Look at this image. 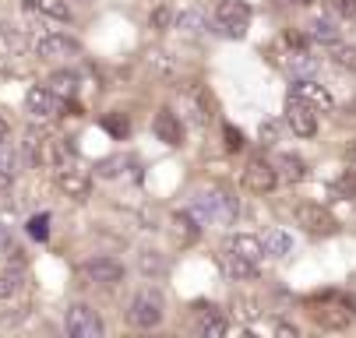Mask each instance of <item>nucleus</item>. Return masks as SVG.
<instances>
[{
	"label": "nucleus",
	"instance_id": "37",
	"mask_svg": "<svg viewBox=\"0 0 356 338\" xmlns=\"http://www.w3.org/2000/svg\"><path fill=\"white\" fill-rule=\"evenodd\" d=\"M339 15L346 22H356V0H339Z\"/></svg>",
	"mask_w": 356,
	"mask_h": 338
},
{
	"label": "nucleus",
	"instance_id": "19",
	"mask_svg": "<svg viewBox=\"0 0 356 338\" xmlns=\"http://www.w3.org/2000/svg\"><path fill=\"white\" fill-rule=\"evenodd\" d=\"M173 236L180 239V244H194V239L201 236V226L191 212H177L173 215Z\"/></svg>",
	"mask_w": 356,
	"mask_h": 338
},
{
	"label": "nucleus",
	"instance_id": "28",
	"mask_svg": "<svg viewBox=\"0 0 356 338\" xmlns=\"http://www.w3.org/2000/svg\"><path fill=\"white\" fill-rule=\"evenodd\" d=\"M39 11L49 15V18H57V22H67V18H71L67 0H39Z\"/></svg>",
	"mask_w": 356,
	"mask_h": 338
},
{
	"label": "nucleus",
	"instance_id": "41",
	"mask_svg": "<svg viewBox=\"0 0 356 338\" xmlns=\"http://www.w3.org/2000/svg\"><path fill=\"white\" fill-rule=\"evenodd\" d=\"M293 4H303V8H307V4H314V0H293Z\"/></svg>",
	"mask_w": 356,
	"mask_h": 338
},
{
	"label": "nucleus",
	"instance_id": "12",
	"mask_svg": "<svg viewBox=\"0 0 356 338\" xmlns=\"http://www.w3.org/2000/svg\"><path fill=\"white\" fill-rule=\"evenodd\" d=\"M85 278L95 282V285H117L124 278V264L113 261V257H95L85 264Z\"/></svg>",
	"mask_w": 356,
	"mask_h": 338
},
{
	"label": "nucleus",
	"instance_id": "29",
	"mask_svg": "<svg viewBox=\"0 0 356 338\" xmlns=\"http://www.w3.org/2000/svg\"><path fill=\"white\" fill-rule=\"evenodd\" d=\"M311 35H314L318 42H328V46H335V42H339V28H335L332 22H321V18L311 25Z\"/></svg>",
	"mask_w": 356,
	"mask_h": 338
},
{
	"label": "nucleus",
	"instance_id": "20",
	"mask_svg": "<svg viewBox=\"0 0 356 338\" xmlns=\"http://www.w3.org/2000/svg\"><path fill=\"white\" fill-rule=\"evenodd\" d=\"M261 244H265V254H272V257H286V254L293 251V236L282 233V229H268Z\"/></svg>",
	"mask_w": 356,
	"mask_h": 338
},
{
	"label": "nucleus",
	"instance_id": "34",
	"mask_svg": "<svg viewBox=\"0 0 356 338\" xmlns=\"http://www.w3.org/2000/svg\"><path fill=\"white\" fill-rule=\"evenodd\" d=\"M335 190H339L342 198H356V173H342L335 180Z\"/></svg>",
	"mask_w": 356,
	"mask_h": 338
},
{
	"label": "nucleus",
	"instance_id": "17",
	"mask_svg": "<svg viewBox=\"0 0 356 338\" xmlns=\"http://www.w3.org/2000/svg\"><path fill=\"white\" fill-rule=\"evenodd\" d=\"M275 173H279V180H286V183H300L303 176H307V162H303L300 155H293V152H286V155H279Z\"/></svg>",
	"mask_w": 356,
	"mask_h": 338
},
{
	"label": "nucleus",
	"instance_id": "1",
	"mask_svg": "<svg viewBox=\"0 0 356 338\" xmlns=\"http://www.w3.org/2000/svg\"><path fill=\"white\" fill-rule=\"evenodd\" d=\"M311 307H314V310H311V317H314L321 328H332V331L349 328V324H353V317H356L353 303H349V300H342V296H335V293H328V296L314 300Z\"/></svg>",
	"mask_w": 356,
	"mask_h": 338
},
{
	"label": "nucleus",
	"instance_id": "23",
	"mask_svg": "<svg viewBox=\"0 0 356 338\" xmlns=\"http://www.w3.org/2000/svg\"><path fill=\"white\" fill-rule=\"evenodd\" d=\"M177 25H180L184 32H191V35H205V32H209V18L201 15L197 8H191V11H180V15H177Z\"/></svg>",
	"mask_w": 356,
	"mask_h": 338
},
{
	"label": "nucleus",
	"instance_id": "8",
	"mask_svg": "<svg viewBox=\"0 0 356 338\" xmlns=\"http://www.w3.org/2000/svg\"><path fill=\"white\" fill-rule=\"evenodd\" d=\"M286 124H289L293 134H300V137H314V130H318V113H314L311 103H303V99H296V95H289V103H286Z\"/></svg>",
	"mask_w": 356,
	"mask_h": 338
},
{
	"label": "nucleus",
	"instance_id": "35",
	"mask_svg": "<svg viewBox=\"0 0 356 338\" xmlns=\"http://www.w3.org/2000/svg\"><path fill=\"white\" fill-rule=\"evenodd\" d=\"M222 137H226V149H229V152H240V149H243V134H240L236 127L226 124V127H222Z\"/></svg>",
	"mask_w": 356,
	"mask_h": 338
},
{
	"label": "nucleus",
	"instance_id": "3",
	"mask_svg": "<svg viewBox=\"0 0 356 338\" xmlns=\"http://www.w3.org/2000/svg\"><path fill=\"white\" fill-rule=\"evenodd\" d=\"M180 113L191 120V124H197V127H205L209 124V95H205V88H201L197 81H187L184 88H180Z\"/></svg>",
	"mask_w": 356,
	"mask_h": 338
},
{
	"label": "nucleus",
	"instance_id": "7",
	"mask_svg": "<svg viewBox=\"0 0 356 338\" xmlns=\"http://www.w3.org/2000/svg\"><path fill=\"white\" fill-rule=\"evenodd\" d=\"M127 317H131V324L141 328V331L159 328V321H163V300H159L156 293H141V296H134Z\"/></svg>",
	"mask_w": 356,
	"mask_h": 338
},
{
	"label": "nucleus",
	"instance_id": "5",
	"mask_svg": "<svg viewBox=\"0 0 356 338\" xmlns=\"http://www.w3.org/2000/svg\"><path fill=\"white\" fill-rule=\"evenodd\" d=\"M64 328H67L71 338H99V335H103V321H99V314L92 307H85V303L67 310Z\"/></svg>",
	"mask_w": 356,
	"mask_h": 338
},
{
	"label": "nucleus",
	"instance_id": "36",
	"mask_svg": "<svg viewBox=\"0 0 356 338\" xmlns=\"http://www.w3.org/2000/svg\"><path fill=\"white\" fill-rule=\"evenodd\" d=\"M148 22H152V28H166V25L173 22V11H170V8H156Z\"/></svg>",
	"mask_w": 356,
	"mask_h": 338
},
{
	"label": "nucleus",
	"instance_id": "18",
	"mask_svg": "<svg viewBox=\"0 0 356 338\" xmlns=\"http://www.w3.org/2000/svg\"><path fill=\"white\" fill-rule=\"evenodd\" d=\"M222 271L229 275V278H254L258 275V264L254 261H247V257H240V254H233V251H222Z\"/></svg>",
	"mask_w": 356,
	"mask_h": 338
},
{
	"label": "nucleus",
	"instance_id": "13",
	"mask_svg": "<svg viewBox=\"0 0 356 338\" xmlns=\"http://www.w3.org/2000/svg\"><path fill=\"white\" fill-rule=\"evenodd\" d=\"M293 95H296V99H303V103H311L314 110H332L328 88L318 85L314 78H296V81H293Z\"/></svg>",
	"mask_w": 356,
	"mask_h": 338
},
{
	"label": "nucleus",
	"instance_id": "39",
	"mask_svg": "<svg viewBox=\"0 0 356 338\" xmlns=\"http://www.w3.org/2000/svg\"><path fill=\"white\" fill-rule=\"evenodd\" d=\"M275 335H279V338H296L300 331H296L293 324H286V321H282V324H275Z\"/></svg>",
	"mask_w": 356,
	"mask_h": 338
},
{
	"label": "nucleus",
	"instance_id": "9",
	"mask_svg": "<svg viewBox=\"0 0 356 338\" xmlns=\"http://www.w3.org/2000/svg\"><path fill=\"white\" fill-rule=\"evenodd\" d=\"M296 222L307 229V233H314V236H332L339 229L335 215L328 208H321V205H300L296 208Z\"/></svg>",
	"mask_w": 356,
	"mask_h": 338
},
{
	"label": "nucleus",
	"instance_id": "26",
	"mask_svg": "<svg viewBox=\"0 0 356 338\" xmlns=\"http://www.w3.org/2000/svg\"><path fill=\"white\" fill-rule=\"evenodd\" d=\"M103 127H106L113 137H120V141L131 134V120H127L124 113H106V117H103Z\"/></svg>",
	"mask_w": 356,
	"mask_h": 338
},
{
	"label": "nucleus",
	"instance_id": "16",
	"mask_svg": "<svg viewBox=\"0 0 356 338\" xmlns=\"http://www.w3.org/2000/svg\"><path fill=\"white\" fill-rule=\"evenodd\" d=\"M226 251H233V254H240V257H247V261H254V264L265 257V244H261L258 236H229Z\"/></svg>",
	"mask_w": 356,
	"mask_h": 338
},
{
	"label": "nucleus",
	"instance_id": "22",
	"mask_svg": "<svg viewBox=\"0 0 356 338\" xmlns=\"http://www.w3.org/2000/svg\"><path fill=\"white\" fill-rule=\"evenodd\" d=\"M205 310V317H201V324H197V331L205 335V338H222L226 331H229V324L216 314V307H201Z\"/></svg>",
	"mask_w": 356,
	"mask_h": 338
},
{
	"label": "nucleus",
	"instance_id": "2",
	"mask_svg": "<svg viewBox=\"0 0 356 338\" xmlns=\"http://www.w3.org/2000/svg\"><path fill=\"white\" fill-rule=\"evenodd\" d=\"M194 198H197L194 205H197L201 219H212V222H219V226H229V222L236 219V198L226 194V190H219V187H212V190H197Z\"/></svg>",
	"mask_w": 356,
	"mask_h": 338
},
{
	"label": "nucleus",
	"instance_id": "14",
	"mask_svg": "<svg viewBox=\"0 0 356 338\" xmlns=\"http://www.w3.org/2000/svg\"><path fill=\"white\" fill-rule=\"evenodd\" d=\"M35 50H39V57H46V60L74 57V53H78V39H71V35H42Z\"/></svg>",
	"mask_w": 356,
	"mask_h": 338
},
{
	"label": "nucleus",
	"instance_id": "21",
	"mask_svg": "<svg viewBox=\"0 0 356 338\" xmlns=\"http://www.w3.org/2000/svg\"><path fill=\"white\" fill-rule=\"evenodd\" d=\"M78 85H81V78H78L74 71H57L54 78H49V88H54L60 99H74V95H78Z\"/></svg>",
	"mask_w": 356,
	"mask_h": 338
},
{
	"label": "nucleus",
	"instance_id": "4",
	"mask_svg": "<svg viewBox=\"0 0 356 338\" xmlns=\"http://www.w3.org/2000/svg\"><path fill=\"white\" fill-rule=\"evenodd\" d=\"M216 22H219V28L226 35H236L240 39L250 28V8L243 4V0H222L219 11H216Z\"/></svg>",
	"mask_w": 356,
	"mask_h": 338
},
{
	"label": "nucleus",
	"instance_id": "11",
	"mask_svg": "<svg viewBox=\"0 0 356 338\" xmlns=\"http://www.w3.org/2000/svg\"><path fill=\"white\" fill-rule=\"evenodd\" d=\"M152 130H156V137L163 144H170V149H177V144H184V124L173 110H159L156 120H152Z\"/></svg>",
	"mask_w": 356,
	"mask_h": 338
},
{
	"label": "nucleus",
	"instance_id": "15",
	"mask_svg": "<svg viewBox=\"0 0 356 338\" xmlns=\"http://www.w3.org/2000/svg\"><path fill=\"white\" fill-rule=\"evenodd\" d=\"M57 187L64 190L67 198L81 201V198H88L92 180H88V173H81V169H60V173H57Z\"/></svg>",
	"mask_w": 356,
	"mask_h": 338
},
{
	"label": "nucleus",
	"instance_id": "30",
	"mask_svg": "<svg viewBox=\"0 0 356 338\" xmlns=\"http://www.w3.org/2000/svg\"><path fill=\"white\" fill-rule=\"evenodd\" d=\"M11 183H15V155L0 152V190H8Z\"/></svg>",
	"mask_w": 356,
	"mask_h": 338
},
{
	"label": "nucleus",
	"instance_id": "38",
	"mask_svg": "<svg viewBox=\"0 0 356 338\" xmlns=\"http://www.w3.org/2000/svg\"><path fill=\"white\" fill-rule=\"evenodd\" d=\"M275 134H279V127H275L272 120H268V124H261V141H265V144H272V141H275Z\"/></svg>",
	"mask_w": 356,
	"mask_h": 338
},
{
	"label": "nucleus",
	"instance_id": "27",
	"mask_svg": "<svg viewBox=\"0 0 356 338\" xmlns=\"http://www.w3.org/2000/svg\"><path fill=\"white\" fill-rule=\"evenodd\" d=\"M332 60H335L339 67H346V71H356V46L335 42V46H332Z\"/></svg>",
	"mask_w": 356,
	"mask_h": 338
},
{
	"label": "nucleus",
	"instance_id": "40",
	"mask_svg": "<svg viewBox=\"0 0 356 338\" xmlns=\"http://www.w3.org/2000/svg\"><path fill=\"white\" fill-rule=\"evenodd\" d=\"M8 134H11V127H8V120H4V117H0V144L8 141Z\"/></svg>",
	"mask_w": 356,
	"mask_h": 338
},
{
	"label": "nucleus",
	"instance_id": "10",
	"mask_svg": "<svg viewBox=\"0 0 356 338\" xmlns=\"http://www.w3.org/2000/svg\"><path fill=\"white\" fill-rule=\"evenodd\" d=\"M279 183V173L275 166H268L265 159H254L247 169H243V187L254 190V194H268V190H275Z\"/></svg>",
	"mask_w": 356,
	"mask_h": 338
},
{
	"label": "nucleus",
	"instance_id": "32",
	"mask_svg": "<svg viewBox=\"0 0 356 338\" xmlns=\"http://www.w3.org/2000/svg\"><path fill=\"white\" fill-rule=\"evenodd\" d=\"M141 271L145 275H163L166 271V257H159V254H141Z\"/></svg>",
	"mask_w": 356,
	"mask_h": 338
},
{
	"label": "nucleus",
	"instance_id": "24",
	"mask_svg": "<svg viewBox=\"0 0 356 338\" xmlns=\"http://www.w3.org/2000/svg\"><path fill=\"white\" fill-rule=\"evenodd\" d=\"M289 71L300 74V78H311V74L318 71V60H314L307 50H293V53H289Z\"/></svg>",
	"mask_w": 356,
	"mask_h": 338
},
{
	"label": "nucleus",
	"instance_id": "6",
	"mask_svg": "<svg viewBox=\"0 0 356 338\" xmlns=\"http://www.w3.org/2000/svg\"><path fill=\"white\" fill-rule=\"evenodd\" d=\"M25 106H29V113L32 117H39V120H49V117H60V110H64V99L49 88V85H35V88H29V95H25Z\"/></svg>",
	"mask_w": 356,
	"mask_h": 338
},
{
	"label": "nucleus",
	"instance_id": "33",
	"mask_svg": "<svg viewBox=\"0 0 356 338\" xmlns=\"http://www.w3.org/2000/svg\"><path fill=\"white\" fill-rule=\"evenodd\" d=\"M29 236H32V239H46V236H49V215H46V212L29 219Z\"/></svg>",
	"mask_w": 356,
	"mask_h": 338
},
{
	"label": "nucleus",
	"instance_id": "31",
	"mask_svg": "<svg viewBox=\"0 0 356 338\" xmlns=\"http://www.w3.org/2000/svg\"><path fill=\"white\" fill-rule=\"evenodd\" d=\"M120 169H124V159H120V155H113V159H103V162H95V176H103V180H113V176H120Z\"/></svg>",
	"mask_w": 356,
	"mask_h": 338
},
{
	"label": "nucleus",
	"instance_id": "25",
	"mask_svg": "<svg viewBox=\"0 0 356 338\" xmlns=\"http://www.w3.org/2000/svg\"><path fill=\"white\" fill-rule=\"evenodd\" d=\"M22 278L25 271L22 268H8V271H0V300H11L18 289H22Z\"/></svg>",
	"mask_w": 356,
	"mask_h": 338
}]
</instances>
